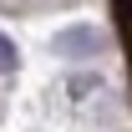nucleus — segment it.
Instances as JSON below:
<instances>
[{"mask_svg": "<svg viewBox=\"0 0 132 132\" xmlns=\"http://www.w3.org/2000/svg\"><path fill=\"white\" fill-rule=\"evenodd\" d=\"M51 51L66 56V61H86V56L102 51V36H97V26H66V31L51 36Z\"/></svg>", "mask_w": 132, "mask_h": 132, "instance_id": "f257e3e1", "label": "nucleus"}, {"mask_svg": "<svg viewBox=\"0 0 132 132\" xmlns=\"http://www.w3.org/2000/svg\"><path fill=\"white\" fill-rule=\"evenodd\" d=\"M0 71H15V46L0 36Z\"/></svg>", "mask_w": 132, "mask_h": 132, "instance_id": "f03ea898", "label": "nucleus"}, {"mask_svg": "<svg viewBox=\"0 0 132 132\" xmlns=\"http://www.w3.org/2000/svg\"><path fill=\"white\" fill-rule=\"evenodd\" d=\"M117 15H122V26H127V51H132V0H117Z\"/></svg>", "mask_w": 132, "mask_h": 132, "instance_id": "7ed1b4c3", "label": "nucleus"}]
</instances>
